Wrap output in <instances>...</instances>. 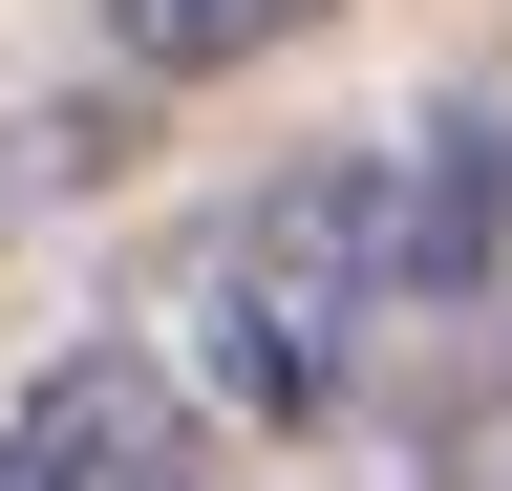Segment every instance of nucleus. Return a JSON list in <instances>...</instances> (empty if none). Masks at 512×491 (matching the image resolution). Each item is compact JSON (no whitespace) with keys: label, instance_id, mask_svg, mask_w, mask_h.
Masks as SVG:
<instances>
[{"label":"nucleus","instance_id":"obj_4","mask_svg":"<svg viewBox=\"0 0 512 491\" xmlns=\"http://www.w3.org/2000/svg\"><path fill=\"white\" fill-rule=\"evenodd\" d=\"M320 0H107V43H128V86H214L256 65V43H299Z\"/></svg>","mask_w":512,"mask_h":491},{"label":"nucleus","instance_id":"obj_3","mask_svg":"<svg viewBox=\"0 0 512 491\" xmlns=\"http://www.w3.org/2000/svg\"><path fill=\"white\" fill-rule=\"evenodd\" d=\"M491 257H512V107L448 86L427 129L384 150V299H406V321H470Z\"/></svg>","mask_w":512,"mask_h":491},{"label":"nucleus","instance_id":"obj_1","mask_svg":"<svg viewBox=\"0 0 512 491\" xmlns=\"http://www.w3.org/2000/svg\"><path fill=\"white\" fill-rule=\"evenodd\" d=\"M150 321H171L150 363L192 385V427H342V385L406 342V299H384V150H299L235 214H192Z\"/></svg>","mask_w":512,"mask_h":491},{"label":"nucleus","instance_id":"obj_2","mask_svg":"<svg viewBox=\"0 0 512 491\" xmlns=\"http://www.w3.org/2000/svg\"><path fill=\"white\" fill-rule=\"evenodd\" d=\"M214 470V427L150 342H64L22 406H0V491H192Z\"/></svg>","mask_w":512,"mask_h":491}]
</instances>
